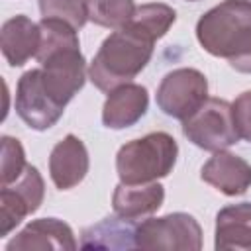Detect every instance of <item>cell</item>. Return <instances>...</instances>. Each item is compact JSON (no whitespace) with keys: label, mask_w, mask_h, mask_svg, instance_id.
Instances as JSON below:
<instances>
[{"label":"cell","mask_w":251,"mask_h":251,"mask_svg":"<svg viewBox=\"0 0 251 251\" xmlns=\"http://www.w3.org/2000/svg\"><path fill=\"white\" fill-rule=\"evenodd\" d=\"M49 171L57 188L69 190L76 186L88 171V153L82 141L75 135H67L59 141L51 151Z\"/></svg>","instance_id":"9"},{"label":"cell","mask_w":251,"mask_h":251,"mask_svg":"<svg viewBox=\"0 0 251 251\" xmlns=\"http://www.w3.org/2000/svg\"><path fill=\"white\" fill-rule=\"evenodd\" d=\"M24 169H25V159L20 141L8 135L2 137V186L18 178Z\"/></svg>","instance_id":"18"},{"label":"cell","mask_w":251,"mask_h":251,"mask_svg":"<svg viewBox=\"0 0 251 251\" xmlns=\"http://www.w3.org/2000/svg\"><path fill=\"white\" fill-rule=\"evenodd\" d=\"M39 24H33L25 16L8 20L2 27V51L12 67H22L29 57L37 55L39 49Z\"/></svg>","instance_id":"12"},{"label":"cell","mask_w":251,"mask_h":251,"mask_svg":"<svg viewBox=\"0 0 251 251\" xmlns=\"http://www.w3.org/2000/svg\"><path fill=\"white\" fill-rule=\"evenodd\" d=\"M176 141L163 131L126 143L116 157L118 176L124 184H145L167 176L176 161Z\"/></svg>","instance_id":"3"},{"label":"cell","mask_w":251,"mask_h":251,"mask_svg":"<svg viewBox=\"0 0 251 251\" xmlns=\"http://www.w3.org/2000/svg\"><path fill=\"white\" fill-rule=\"evenodd\" d=\"M155 41V35L129 20L104 39L90 65V80L104 92L127 84L149 63Z\"/></svg>","instance_id":"1"},{"label":"cell","mask_w":251,"mask_h":251,"mask_svg":"<svg viewBox=\"0 0 251 251\" xmlns=\"http://www.w3.org/2000/svg\"><path fill=\"white\" fill-rule=\"evenodd\" d=\"M231 116H233V126L237 129V135L251 143V90L243 92L231 104Z\"/></svg>","instance_id":"19"},{"label":"cell","mask_w":251,"mask_h":251,"mask_svg":"<svg viewBox=\"0 0 251 251\" xmlns=\"http://www.w3.org/2000/svg\"><path fill=\"white\" fill-rule=\"evenodd\" d=\"M137 224L127 218H104L100 224L84 229L80 247H104V249H135L137 247Z\"/></svg>","instance_id":"15"},{"label":"cell","mask_w":251,"mask_h":251,"mask_svg":"<svg viewBox=\"0 0 251 251\" xmlns=\"http://www.w3.org/2000/svg\"><path fill=\"white\" fill-rule=\"evenodd\" d=\"M182 133L206 151H222L237 143L231 104L220 98H208L192 116L182 120Z\"/></svg>","instance_id":"4"},{"label":"cell","mask_w":251,"mask_h":251,"mask_svg":"<svg viewBox=\"0 0 251 251\" xmlns=\"http://www.w3.org/2000/svg\"><path fill=\"white\" fill-rule=\"evenodd\" d=\"M188 2H196V0H188Z\"/></svg>","instance_id":"20"},{"label":"cell","mask_w":251,"mask_h":251,"mask_svg":"<svg viewBox=\"0 0 251 251\" xmlns=\"http://www.w3.org/2000/svg\"><path fill=\"white\" fill-rule=\"evenodd\" d=\"M208 100L206 76L196 69H176L169 73L157 88L159 108L176 120H186Z\"/></svg>","instance_id":"5"},{"label":"cell","mask_w":251,"mask_h":251,"mask_svg":"<svg viewBox=\"0 0 251 251\" xmlns=\"http://www.w3.org/2000/svg\"><path fill=\"white\" fill-rule=\"evenodd\" d=\"M90 22L104 27H122L135 12L133 0H84Z\"/></svg>","instance_id":"16"},{"label":"cell","mask_w":251,"mask_h":251,"mask_svg":"<svg viewBox=\"0 0 251 251\" xmlns=\"http://www.w3.org/2000/svg\"><path fill=\"white\" fill-rule=\"evenodd\" d=\"M137 247L141 249H200V226L188 214L176 212L159 220L137 224Z\"/></svg>","instance_id":"6"},{"label":"cell","mask_w":251,"mask_h":251,"mask_svg":"<svg viewBox=\"0 0 251 251\" xmlns=\"http://www.w3.org/2000/svg\"><path fill=\"white\" fill-rule=\"evenodd\" d=\"M202 180L227 196H237L251 186V165L231 153L220 151L202 167Z\"/></svg>","instance_id":"11"},{"label":"cell","mask_w":251,"mask_h":251,"mask_svg":"<svg viewBox=\"0 0 251 251\" xmlns=\"http://www.w3.org/2000/svg\"><path fill=\"white\" fill-rule=\"evenodd\" d=\"M249 2H251V0H249Z\"/></svg>","instance_id":"21"},{"label":"cell","mask_w":251,"mask_h":251,"mask_svg":"<svg viewBox=\"0 0 251 251\" xmlns=\"http://www.w3.org/2000/svg\"><path fill=\"white\" fill-rule=\"evenodd\" d=\"M165 190L161 184H120L114 190V212L122 218L135 220L161 208Z\"/></svg>","instance_id":"14"},{"label":"cell","mask_w":251,"mask_h":251,"mask_svg":"<svg viewBox=\"0 0 251 251\" xmlns=\"http://www.w3.org/2000/svg\"><path fill=\"white\" fill-rule=\"evenodd\" d=\"M216 249H251V202L218 212Z\"/></svg>","instance_id":"13"},{"label":"cell","mask_w":251,"mask_h":251,"mask_svg":"<svg viewBox=\"0 0 251 251\" xmlns=\"http://www.w3.org/2000/svg\"><path fill=\"white\" fill-rule=\"evenodd\" d=\"M108 100L104 104L102 122L106 127L122 129L133 126L147 112V90L139 84H122L108 92Z\"/></svg>","instance_id":"10"},{"label":"cell","mask_w":251,"mask_h":251,"mask_svg":"<svg viewBox=\"0 0 251 251\" xmlns=\"http://www.w3.org/2000/svg\"><path fill=\"white\" fill-rule=\"evenodd\" d=\"M39 10L43 18H57L71 24L75 29H80L86 16V2L82 0H39Z\"/></svg>","instance_id":"17"},{"label":"cell","mask_w":251,"mask_h":251,"mask_svg":"<svg viewBox=\"0 0 251 251\" xmlns=\"http://www.w3.org/2000/svg\"><path fill=\"white\" fill-rule=\"evenodd\" d=\"M16 112L18 116L37 131L49 129L63 116L65 106L55 102L41 82V69L24 73L16 88Z\"/></svg>","instance_id":"7"},{"label":"cell","mask_w":251,"mask_h":251,"mask_svg":"<svg viewBox=\"0 0 251 251\" xmlns=\"http://www.w3.org/2000/svg\"><path fill=\"white\" fill-rule=\"evenodd\" d=\"M196 35L208 53L226 57L229 65L239 73H251L249 0H226L212 8L200 18Z\"/></svg>","instance_id":"2"},{"label":"cell","mask_w":251,"mask_h":251,"mask_svg":"<svg viewBox=\"0 0 251 251\" xmlns=\"http://www.w3.org/2000/svg\"><path fill=\"white\" fill-rule=\"evenodd\" d=\"M14 186L4 184L0 194L2 204V235L18 226L24 216L35 212L43 200V180L35 167L25 165L22 175L12 180Z\"/></svg>","instance_id":"8"}]
</instances>
